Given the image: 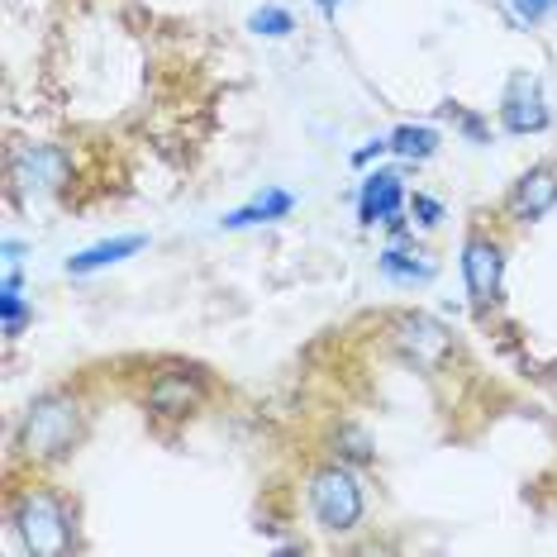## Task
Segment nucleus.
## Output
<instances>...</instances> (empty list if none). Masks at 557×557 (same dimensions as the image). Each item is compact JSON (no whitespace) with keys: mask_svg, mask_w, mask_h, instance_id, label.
Wrapping results in <instances>:
<instances>
[{"mask_svg":"<svg viewBox=\"0 0 557 557\" xmlns=\"http://www.w3.org/2000/svg\"><path fill=\"white\" fill-rule=\"evenodd\" d=\"M296 210V196L282 191V186H268L262 196H252L248 206L230 210L220 220V230H252V224H272V220H286V214Z\"/></svg>","mask_w":557,"mask_h":557,"instance_id":"13","label":"nucleus"},{"mask_svg":"<svg viewBox=\"0 0 557 557\" xmlns=\"http://www.w3.org/2000/svg\"><path fill=\"white\" fill-rule=\"evenodd\" d=\"M248 29L262 34V39H290V34H296V15L282 5H262L248 15Z\"/></svg>","mask_w":557,"mask_h":557,"instance_id":"16","label":"nucleus"},{"mask_svg":"<svg viewBox=\"0 0 557 557\" xmlns=\"http://www.w3.org/2000/svg\"><path fill=\"white\" fill-rule=\"evenodd\" d=\"M200 400H206V376L196 367H168L148 382V410L162 414V420H182Z\"/></svg>","mask_w":557,"mask_h":557,"instance_id":"7","label":"nucleus"},{"mask_svg":"<svg viewBox=\"0 0 557 557\" xmlns=\"http://www.w3.org/2000/svg\"><path fill=\"white\" fill-rule=\"evenodd\" d=\"M462 282H467V296H472L476 310L500 306V296H505V248H500V238L467 234V244H462Z\"/></svg>","mask_w":557,"mask_h":557,"instance_id":"5","label":"nucleus"},{"mask_svg":"<svg viewBox=\"0 0 557 557\" xmlns=\"http://www.w3.org/2000/svg\"><path fill=\"white\" fill-rule=\"evenodd\" d=\"M20 258H24V244L20 238H5V268H20Z\"/></svg>","mask_w":557,"mask_h":557,"instance_id":"21","label":"nucleus"},{"mask_svg":"<svg viewBox=\"0 0 557 557\" xmlns=\"http://www.w3.org/2000/svg\"><path fill=\"white\" fill-rule=\"evenodd\" d=\"M314 5H320V15H324V20H334V15H338V0H314Z\"/></svg>","mask_w":557,"mask_h":557,"instance_id":"22","label":"nucleus"},{"mask_svg":"<svg viewBox=\"0 0 557 557\" xmlns=\"http://www.w3.org/2000/svg\"><path fill=\"white\" fill-rule=\"evenodd\" d=\"M386 138H391V153L405 158V162H429L443 144L434 124H400V129H391Z\"/></svg>","mask_w":557,"mask_h":557,"instance_id":"14","label":"nucleus"},{"mask_svg":"<svg viewBox=\"0 0 557 557\" xmlns=\"http://www.w3.org/2000/svg\"><path fill=\"white\" fill-rule=\"evenodd\" d=\"M376 262H382V272L396 286H424V282H434V276H438V262L429 258V248H414L410 234H405L400 244H391Z\"/></svg>","mask_w":557,"mask_h":557,"instance_id":"11","label":"nucleus"},{"mask_svg":"<svg viewBox=\"0 0 557 557\" xmlns=\"http://www.w3.org/2000/svg\"><path fill=\"white\" fill-rule=\"evenodd\" d=\"M382 153H391V138H367L358 153H352V168H367V162H376Z\"/></svg>","mask_w":557,"mask_h":557,"instance_id":"19","label":"nucleus"},{"mask_svg":"<svg viewBox=\"0 0 557 557\" xmlns=\"http://www.w3.org/2000/svg\"><path fill=\"white\" fill-rule=\"evenodd\" d=\"M148 248V234H120V238H100V244L82 248L67 258V276H91L100 268H115V262L134 258V252Z\"/></svg>","mask_w":557,"mask_h":557,"instance_id":"12","label":"nucleus"},{"mask_svg":"<svg viewBox=\"0 0 557 557\" xmlns=\"http://www.w3.org/2000/svg\"><path fill=\"white\" fill-rule=\"evenodd\" d=\"M10 182L20 196H53L72 182V153L58 144H20L10 153Z\"/></svg>","mask_w":557,"mask_h":557,"instance_id":"4","label":"nucleus"},{"mask_svg":"<svg viewBox=\"0 0 557 557\" xmlns=\"http://www.w3.org/2000/svg\"><path fill=\"white\" fill-rule=\"evenodd\" d=\"M10 529L29 553L62 557L77 548V529H72V510L58 491L48 486H20L10 496Z\"/></svg>","mask_w":557,"mask_h":557,"instance_id":"2","label":"nucleus"},{"mask_svg":"<svg viewBox=\"0 0 557 557\" xmlns=\"http://www.w3.org/2000/svg\"><path fill=\"white\" fill-rule=\"evenodd\" d=\"M548 100H543V91L529 77H515L510 86H505V96H500V124H505V134H543L548 129Z\"/></svg>","mask_w":557,"mask_h":557,"instance_id":"9","label":"nucleus"},{"mask_svg":"<svg viewBox=\"0 0 557 557\" xmlns=\"http://www.w3.org/2000/svg\"><path fill=\"white\" fill-rule=\"evenodd\" d=\"M306 500H310V515L324 534H352L362 524V481L352 476V467L344 462H329L320 472H310V486H306Z\"/></svg>","mask_w":557,"mask_h":557,"instance_id":"3","label":"nucleus"},{"mask_svg":"<svg viewBox=\"0 0 557 557\" xmlns=\"http://www.w3.org/2000/svg\"><path fill=\"white\" fill-rule=\"evenodd\" d=\"M553 5H557V0H519V10H524L529 20H539L543 10H553Z\"/></svg>","mask_w":557,"mask_h":557,"instance_id":"20","label":"nucleus"},{"mask_svg":"<svg viewBox=\"0 0 557 557\" xmlns=\"http://www.w3.org/2000/svg\"><path fill=\"white\" fill-rule=\"evenodd\" d=\"M82 438H86V410L67 391H48V396L29 400V410H24V420L15 429V448L34 462L72 458Z\"/></svg>","mask_w":557,"mask_h":557,"instance_id":"1","label":"nucleus"},{"mask_svg":"<svg viewBox=\"0 0 557 557\" xmlns=\"http://www.w3.org/2000/svg\"><path fill=\"white\" fill-rule=\"evenodd\" d=\"M391 338H396V348L414 367H429V372H434V367L453 352V334L434 320V314H400L396 334H391Z\"/></svg>","mask_w":557,"mask_h":557,"instance_id":"8","label":"nucleus"},{"mask_svg":"<svg viewBox=\"0 0 557 557\" xmlns=\"http://www.w3.org/2000/svg\"><path fill=\"white\" fill-rule=\"evenodd\" d=\"M438 115H448L453 124H458V134L467 138V144H491V124L481 120V115H472V110H462L458 100H448V106H438Z\"/></svg>","mask_w":557,"mask_h":557,"instance_id":"17","label":"nucleus"},{"mask_svg":"<svg viewBox=\"0 0 557 557\" xmlns=\"http://www.w3.org/2000/svg\"><path fill=\"white\" fill-rule=\"evenodd\" d=\"M0 314H5V334L20 338L29 324V306L20 296V268H5V286H0Z\"/></svg>","mask_w":557,"mask_h":557,"instance_id":"15","label":"nucleus"},{"mask_svg":"<svg viewBox=\"0 0 557 557\" xmlns=\"http://www.w3.org/2000/svg\"><path fill=\"white\" fill-rule=\"evenodd\" d=\"M405 182L396 168H376L362 176V191H358V224H386L396 238L410 234V220H405Z\"/></svg>","mask_w":557,"mask_h":557,"instance_id":"6","label":"nucleus"},{"mask_svg":"<svg viewBox=\"0 0 557 557\" xmlns=\"http://www.w3.org/2000/svg\"><path fill=\"white\" fill-rule=\"evenodd\" d=\"M553 206H557V168H529L510 186V196H505V210H510L515 220H524V224L543 220Z\"/></svg>","mask_w":557,"mask_h":557,"instance_id":"10","label":"nucleus"},{"mask_svg":"<svg viewBox=\"0 0 557 557\" xmlns=\"http://www.w3.org/2000/svg\"><path fill=\"white\" fill-rule=\"evenodd\" d=\"M405 210H410V220L420 224V230H434V224L443 220V200L424 196V191H414L410 200H405Z\"/></svg>","mask_w":557,"mask_h":557,"instance_id":"18","label":"nucleus"}]
</instances>
